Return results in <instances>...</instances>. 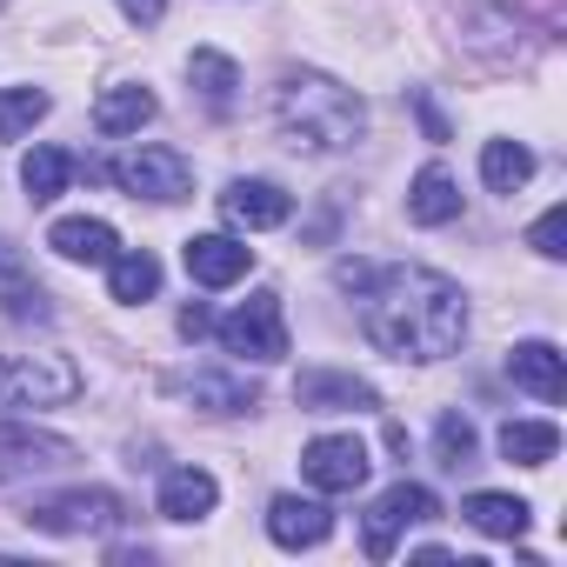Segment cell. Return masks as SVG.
Returning a JSON list of instances; mask_svg holds the SVG:
<instances>
[{"mask_svg":"<svg viewBox=\"0 0 567 567\" xmlns=\"http://www.w3.org/2000/svg\"><path fill=\"white\" fill-rule=\"evenodd\" d=\"M341 288L361 301V334L394 361H441L467 334V301L434 267H368L341 260Z\"/></svg>","mask_w":567,"mask_h":567,"instance_id":"cell-1","label":"cell"},{"mask_svg":"<svg viewBox=\"0 0 567 567\" xmlns=\"http://www.w3.org/2000/svg\"><path fill=\"white\" fill-rule=\"evenodd\" d=\"M274 121H280V134H288L295 147H308V154H341V147L361 141L368 107H361L354 87H341L328 74H288V81L274 87Z\"/></svg>","mask_w":567,"mask_h":567,"instance_id":"cell-2","label":"cell"},{"mask_svg":"<svg viewBox=\"0 0 567 567\" xmlns=\"http://www.w3.org/2000/svg\"><path fill=\"white\" fill-rule=\"evenodd\" d=\"M81 394V368L68 354H8L0 361V401L8 408H61Z\"/></svg>","mask_w":567,"mask_h":567,"instance_id":"cell-3","label":"cell"},{"mask_svg":"<svg viewBox=\"0 0 567 567\" xmlns=\"http://www.w3.org/2000/svg\"><path fill=\"white\" fill-rule=\"evenodd\" d=\"M121 520H127V507L107 487H74V494H48L28 507V527H41V534H107Z\"/></svg>","mask_w":567,"mask_h":567,"instance_id":"cell-4","label":"cell"},{"mask_svg":"<svg viewBox=\"0 0 567 567\" xmlns=\"http://www.w3.org/2000/svg\"><path fill=\"white\" fill-rule=\"evenodd\" d=\"M220 348L240 354V361H280L288 354V321H280V295H254L240 301L227 321H214Z\"/></svg>","mask_w":567,"mask_h":567,"instance_id":"cell-5","label":"cell"},{"mask_svg":"<svg viewBox=\"0 0 567 567\" xmlns=\"http://www.w3.org/2000/svg\"><path fill=\"white\" fill-rule=\"evenodd\" d=\"M107 174H114V187L134 194V200H187V194H194V167H187L174 147H134V154H121Z\"/></svg>","mask_w":567,"mask_h":567,"instance_id":"cell-6","label":"cell"},{"mask_svg":"<svg viewBox=\"0 0 567 567\" xmlns=\"http://www.w3.org/2000/svg\"><path fill=\"white\" fill-rule=\"evenodd\" d=\"M368 447L354 441V434H321V441H308L301 447V481L308 487H321V494H354V487H368Z\"/></svg>","mask_w":567,"mask_h":567,"instance_id":"cell-7","label":"cell"},{"mask_svg":"<svg viewBox=\"0 0 567 567\" xmlns=\"http://www.w3.org/2000/svg\"><path fill=\"white\" fill-rule=\"evenodd\" d=\"M434 514H441L434 487H421V481L388 487V494L368 507V554H374V560H388V554H394V534H401V527H421V520H434Z\"/></svg>","mask_w":567,"mask_h":567,"instance_id":"cell-8","label":"cell"},{"mask_svg":"<svg viewBox=\"0 0 567 567\" xmlns=\"http://www.w3.org/2000/svg\"><path fill=\"white\" fill-rule=\"evenodd\" d=\"M68 461H74V441L41 434V427H28V421H0V481L41 474V467H68Z\"/></svg>","mask_w":567,"mask_h":567,"instance_id":"cell-9","label":"cell"},{"mask_svg":"<svg viewBox=\"0 0 567 567\" xmlns=\"http://www.w3.org/2000/svg\"><path fill=\"white\" fill-rule=\"evenodd\" d=\"M295 401L308 414H368V408H381V394L361 374H334V368H308L295 381Z\"/></svg>","mask_w":567,"mask_h":567,"instance_id":"cell-10","label":"cell"},{"mask_svg":"<svg viewBox=\"0 0 567 567\" xmlns=\"http://www.w3.org/2000/svg\"><path fill=\"white\" fill-rule=\"evenodd\" d=\"M181 260H187V274L200 280V288H234V280L254 267V247L234 240V234H194L181 247Z\"/></svg>","mask_w":567,"mask_h":567,"instance_id":"cell-11","label":"cell"},{"mask_svg":"<svg viewBox=\"0 0 567 567\" xmlns=\"http://www.w3.org/2000/svg\"><path fill=\"white\" fill-rule=\"evenodd\" d=\"M220 214H227L234 227H247V234H267V227H280V220L295 214V194L274 187V181H234V187L220 194Z\"/></svg>","mask_w":567,"mask_h":567,"instance_id":"cell-12","label":"cell"},{"mask_svg":"<svg viewBox=\"0 0 567 567\" xmlns=\"http://www.w3.org/2000/svg\"><path fill=\"white\" fill-rule=\"evenodd\" d=\"M267 534H274L280 547H321V540L334 534V514H328L321 501H301V494H280V501L267 507Z\"/></svg>","mask_w":567,"mask_h":567,"instance_id":"cell-13","label":"cell"},{"mask_svg":"<svg viewBox=\"0 0 567 567\" xmlns=\"http://www.w3.org/2000/svg\"><path fill=\"white\" fill-rule=\"evenodd\" d=\"M48 247H54L61 260H81V267H107V260L121 254V234H114L107 220L74 214V220H54V227H48Z\"/></svg>","mask_w":567,"mask_h":567,"instance_id":"cell-14","label":"cell"},{"mask_svg":"<svg viewBox=\"0 0 567 567\" xmlns=\"http://www.w3.org/2000/svg\"><path fill=\"white\" fill-rule=\"evenodd\" d=\"M507 374H514V388H527L534 401H560L567 394V368H560V348L554 341H520L514 354H507Z\"/></svg>","mask_w":567,"mask_h":567,"instance_id":"cell-15","label":"cell"},{"mask_svg":"<svg viewBox=\"0 0 567 567\" xmlns=\"http://www.w3.org/2000/svg\"><path fill=\"white\" fill-rule=\"evenodd\" d=\"M408 220H414V227H447V220H461V187H454L447 167H421V174H414V187H408Z\"/></svg>","mask_w":567,"mask_h":567,"instance_id":"cell-16","label":"cell"},{"mask_svg":"<svg viewBox=\"0 0 567 567\" xmlns=\"http://www.w3.org/2000/svg\"><path fill=\"white\" fill-rule=\"evenodd\" d=\"M174 394H187V401L207 408V414H247V408L260 401V388H254V381H234V374H181Z\"/></svg>","mask_w":567,"mask_h":567,"instance_id":"cell-17","label":"cell"},{"mask_svg":"<svg viewBox=\"0 0 567 567\" xmlns=\"http://www.w3.org/2000/svg\"><path fill=\"white\" fill-rule=\"evenodd\" d=\"M214 501H220V487H214L207 467H174L161 481V514L167 520H200V514H214Z\"/></svg>","mask_w":567,"mask_h":567,"instance_id":"cell-18","label":"cell"},{"mask_svg":"<svg viewBox=\"0 0 567 567\" xmlns=\"http://www.w3.org/2000/svg\"><path fill=\"white\" fill-rule=\"evenodd\" d=\"M147 121H154V94H147V87H107V94L94 101V127H101L107 141L141 134Z\"/></svg>","mask_w":567,"mask_h":567,"instance_id":"cell-19","label":"cell"},{"mask_svg":"<svg viewBox=\"0 0 567 567\" xmlns=\"http://www.w3.org/2000/svg\"><path fill=\"white\" fill-rule=\"evenodd\" d=\"M481 534H494V540H520L527 534V520H534V507L527 501H514V494H467V507H461Z\"/></svg>","mask_w":567,"mask_h":567,"instance_id":"cell-20","label":"cell"},{"mask_svg":"<svg viewBox=\"0 0 567 567\" xmlns=\"http://www.w3.org/2000/svg\"><path fill=\"white\" fill-rule=\"evenodd\" d=\"M501 454H507L514 467H547V461L560 454V427H554V421H507V427H501Z\"/></svg>","mask_w":567,"mask_h":567,"instance_id":"cell-21","label":"cell"},{"mask_svg":"<svg viewBox=\"0 0 567 567\" xmlns=\"http://www.w3.org/2000/svg\"><path fill=\"white\" fill-rule=\"evenodd\" d=\"M107 267H114V274H107L114 301H127V308H134V301H154V295H161V260H154L147 247H134V254H114Z\"/></svg>","mask_w":567,"mask_h":567,"instance_id":"cell-22","label":"cell"},{"mask_svg":"<svg viewBox=\"0 0 567 567\" xmlns=\"http://www.w3.org/2000/svg\"><path fill=\"white\" fill-rule=\"evenodd\" d=\"M187 81L200 87V101H207L214 114H227V107H234V94H240V68H234L227 54H214V48H200V54L187 61Z\"/></svg>","mask_w":567,"mask_h":567,"instance_id":"cell-23","label":"cell"},{"mask_svg":"<svg viewBox=\"0 0 567 567\" xmlns=\"http://www.w3.org/2000/svg\"><path fill=\"white\" fill-rule=\"evenodd\" d=\"M481 181H487L494 194H520V187L534 181V154H527L520 141H487V147H481Z\"/></svg>","mask_w":567,"mask_h":567,"instance_id":"cell-24","label":"cell"},{"mask_svg":"<svg viewBox=\"0 0 567 567\" xmlns=\"http://www.w3.org/2000/svg\"><path fill=\"white\" fill-rule=\"evenodd\" d=\"M68 181H74V161H68L61 147H34V154L21 161V187H28L34 200H61Z\"/></svg>","mask_w":567,"mask_h":567,"instance_id":"cell-25","label":"cell"},{"mask_svg":"<svg viewBox=\"0 0 567 567\" xmlns=\"http://www.w3.org/2000/svg\"><path fill=\"white\" fill-rule=\"evenodd\" d=\"M41 114H48L41 87H0V141H21Z\"/></svg>","mask_w":567,"mask_h":567,"instance_id":"cell-26","label":"cell"},{"mask_svg":"<svg viewBox=\"0 0 567 567\" xmlns=\"http://www.w3.org/2000/svg\"><path fill=\"white\" fill-rule=\"evenodd\" d=\"M434 447H441V467H467V461H474V427H467V414H441Z\"/></svg>","mask_w":567,"mask_h":567,"instance_id":"cell-27","label":"cell"},{"mask_svg":"<svg viewBox=\"0 0 567 567\" xmlns=\"http://www.w3.org/2000/svg\"><path fill=\"white\" fill-rule=\"evenodd\" d=\"M527 247H534L540 260H560V254H567V207H547V214L527 227Z\"/></svg>","mask_w":567,"mask_h":567,"instance_id":"cell-28","label":"cell"},{"mask_svg":"<svg viewBox=\"0 0 567 567\" xmlns=\"http://www.w3.org/2000/svg\"><path fill=\"white\" fill-rule=\"evenodd\" d=\"M121 14H127L134 28H154V21L167 14V0H121Z\"/></svg>","mask_w":567,"mask_h":567,"instance_id":"cell-29","label":"cell"},{"mask_svg":"<svg viewBox=\"0 0 567 567\" xmlns=\"http://www.w3.org/2000/svg\"><path fill=\"white\" fill-rule=\"evenodd\" d=\"M181 334H187V341H200V334H214V315H207L200 301H194V308H181Z\"/></svg>","mask_w":567,"mask_h":567,"instance_id":"cell-30","label":"cell"},{"mask_svg":"<svg viewBox=\"0 0 567 567\" xmlns=\"http://www.w3.org/2000/svg\"><path fill=\"white\" fill-rule=\"evenodd\" d=\"M414 114H421V127H427V141H447V121L427 107V94H414Z\"/></svg>","mask_w":567,"mask_h":567,"instance_id":"cell-31","label":"cell"}]
</instances>
